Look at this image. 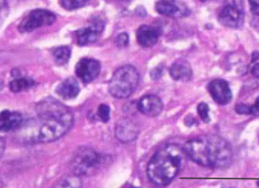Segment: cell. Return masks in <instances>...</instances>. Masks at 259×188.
Instances as JSON below:
<instances>
[{
	"instance_id": "6da1fadb",
	"label": "cell",
	"mask_w": 259,
	"mask_h": 188,
	"mask_svg": "<svg viewBox=\"0 0 259 188\" xmlns=\"http://www.w3.org/2000/svg\"><path fill=\"white\" fill-rule=\"evenodd\" d=\"M38 125L35 127L39 143L53 142L64 136L72 128L73 114L66 105L52 97L36 105Z\"/></svg>"
},
{
	"instance_id": "7a4b0ae2",
	"label": "cell",
	"mask_w": 259,
	"mask_h": 188,
	"mask_svg": "<svg viewBox=\"0 0 259 188\" xmlns=\"http://www.w3.org/2000/svg\"><path fill=\"white\" fill-rule=\"evenodd\" d=\"M183 150L193 162L204 167L226 168L229 166L233 159L230 144L215 135L191 139L184 146Z\"/></svg>"
},
{
	"instance_id": "3957f363",
	"label": "cell",
	"mask_w": 259,
	"mask_h": 188,
	"mask_svg": "<svg viewBox=\"0 0 259 188\" xmlns=\"http://www.w3.org/2000/svg\"><path fill=\"white\" fill-rule=\"evenodd\" d=\"M183 149L175 144H168L150 160L147 169V176L153 183L161 186L169 184L178 174L185 159Z\"/></svg>"
},
{
	"instance_id": "277c9868",
	"label": "cell",
	"mask_w": 259,
	"mask_h": 188,
	"mask_svg": "<svg viewBox=\"0 0 259 188\" xmlns=\"http://www.w3.org/2000/svg\"><path fill=\"white\" fill-rule=\"evenodd\" d=\"M139 81L140 74L135 67L122 66L113 73L108 83V91L114 98L126 99L137 88Z\"/></svg>"
},
{
	"instance_id": "5b68a950",
	"label": "cell",
	"mask_w": 259,
	"mask_h": 188,
	"mask_svg": "<svg viewBox=\"0 0 259 188\" xmlns=\"http://www.w3.org/2000/svg\"><path fill=\"white\" fill-rule=\"evenodd\" d=\"M102 157L96 151L88 147H81L75 153L71 160V167L74 174L89 175L101 165Z\"/></svg>"
},
{
	"instance_id": "8992f818",
	"label": "cell",
	"mask_w": 259,
	"mask_h": 188,
	"mask_svg": "<svg viewBox=\"0 0 259 188\" xmlns=\"http://www.w3.org/2000/svg\"><path fill=\"white\" fill-rule=\"evenodd\" d=\"M56 16L50 10L37 9L32 10L18 25L20 33L31 32L40 27L52 25L56 22Z\"/></svg>"
},
{
	"instance_id": "52a82bcc",
	"label": "cell",
	"mask_w": 259,
	"mask_h": 188,
	"mask_svg": "<svg viewBox=\"0 0 259 188\" xmlns=\"http://www.w3.org/2000/svg\"><path fill=\"white\" fill-rule=\"evenodd\" d=\"M105 24L104 20L101 17L93 18L87 26L75 32L77 45L84 46L98 41L104 31Z\"/></svg>"
},
{
	"instance_id": "ba28073f",
	"label": "cell",
	"mask_w": 259,
	"mask_h": 188,
	"mask_svg": "<svg viewBox=\"0 0 259 188\" xmlns=\"http://www.w3.org/2000/svg\"><path fill=\"white\" fill-rule=\"evenodd\" d=\"M101 64L91 58H83L75 66V73L84 83H90L97 79L101 72Z\"/></svg>"
},
{
	"instance_id": "9c48e42d",
	"label": "cell",
	"mask_w": 259,
	"mask_h": 188,
	"mask_svg": "<svg viewBox=\"0 0 259 188\" xmlns=\"http://www.w3.org/2000/svg\"><path fill=\"white\" fill-rule=\"evenodd\" d=\"M244 18L242 7L236 3L224 6L218 17L222 25L232 29L240 28L243 23Z\"/></svg>"
},
{
	"instance_id": "30bf717a",
	"label": "cell",
	"mask_w": 259,
	"mask_h": 188,
	"mask_svg": "<svg viewBox=\"0 0 259 188\" xmlns=\"http://www.w3.org/2000/svg\"><path fill=\"white\" fill-rule=\"evenodd\" d=\"M208 90L214 102L221 105H227L233 99V93L228 83L224 79H216L208 85Z\"/></svg>"
},
{
	"instance_id": "8fae6325",
	"label": "cell",
	"mask_w": 259,
	"mask_h": 188,
	"mask_svg": "<svg viewBox=\"0 0 259 188\" xmlns=\"http://www.w3.org/2000/svg\"><path fill=\"white\" fill-rule=\"evenodd\" d=\"M138 108L144 115L150 117H155L162 112L163 104L159 97L150 94L143 97L139 100Z\"/></svg>"
},
{
	"instance_id": "7c38bea8",
	"label": "cell",
	"mask_w": 259,
	"mask_h": 188,
	"mask_svg": "<svg viewBox=\"0 0 259 188\" xmlns=\"http://www.w3.org/2000/svg\"><path fill=\"white\" fill-rule=\"evenodd\" d=\"M155 9L159 14L172 17L186 16L189 11L181 2L174 1H160L156 3Z\"/></svg>"
},
{
	"instance_id": "4fadbf2b",
	"label": "cell",
	"mask_w": 259,
	"mask_h": 188,
	"mask_svg": "<svg viewBox=\"0 0 259 188\" xmlns=\"http://www.w3.org/2000/svg\"><path fill=\"white\" fill-rule=\"evenodd\" d=\"M161 34V30L158 27L143 25L136 32L139 44L145 48H150L156 43Z\"/></svg>"
},
{
	"instance_id": "5bb4252c",
	"label": "cell",
	"mask_w": 259,
	"mask_h": 188,
	"mask_svg": "<svg viewBox=\"0 0 259 188\" xmlns=\"http://www.w3.org/2000/svg\"><path fill=\"white\" fill-rule=\"evenodd\" d=\"M139 129L137 125L128 119L119 121L115 127V135L123 143H129L137 138Z\"/></svg>"
},
{
	"instance_id": "9a60e30c",
	"label": "cell",
	"mask_w": 259,
	"mask_h": 188,
	"mask_svg": "<svg viewBox=\"0 0 259 188\" xmlns=\"http://www.w3.org/2000/svg\"><path fill=\"white\" fill-rule=\"evenodd\" d=\"M170 76L176 81L187 82L192 77V67L187 60L178 59L169 69Z\"/></svg>"
},
{
	"instance_id": "2e32d148",
	"label": "cell",
	"mask_w": 259,
	"mask_h": 188,
	"mask_svg": "<svg viewBox=\"0 0 259 188\" xmlns=\"http://www.w3.org/2000/svg\"><path fill=\"white\" fill-rule=\"evenodd\" d=\"M23 124V117L16 111L4 110L0 116V127L4 132L18 129Z\"/></svg>"
},
{
	"instance_id": "e0dca14e",
	"label": "cell",
	"mask_w": 259,
	"mask_h": 188,
	"mask_svg": "<svg viewBox=\"0 0 259 188\" xmlns=\"http://www.w3.org/2000/svg\"><path fill=\"white\" fill-rule=\"evenodd\" d=\"M58 95L65 100L76 98L80 92L78 80L73 77H69L60 83L56 88Z\"/></svg>"
},
{
	"instance_id": "ac0fdd59",
	"label": "cell",
	"mask_w": 259,
	"mask_h": 188,
	"mask_svg": "<svg viewBox=\"0 0 259 188\" xmlns=\"http://www.w3.org/2000/svg\"><path fill=\"white\" fill-rule=\"evenodd\" d=\"M35 83V80L30 77H18L10 82L9 88L12 92L19 93L31 88Z\"/></svg>"
},
{
	"instance_id": "d6986e66",
	"label": "cell",
	"mask_w": 259,
	"mask_h": 188,
	"mask_svg": "<svg viewBox=\"0 0 259 188\" xmlns=\"http://www.w3.org/2000/svg\"><path fill=\"white\" fill-rule=\"evenodd\" d=\"M52 54L56 64L58 66H64L70 61L71 50L69 46L61 45L54 49Z\"/></svg>"
},
{
	"instance_id": "ffe728a7",
	"label": "cell",
	"mask_w": 259,
	"mask_h": 188,
	"mask_svg": "<svg viewBox=\"0 0 259 188\" xmlns=\"http://www.w3.org/2000/svg\"><path fill=\"white\" fill-rule=\"evenodd\" d=\"M81 186L79 176L73 174L61 178L53 188H81Z\"/></svg>"
},
{
	"instance_id": "44dd1931",
	"label": "cell",
	"mask_w": 259,
	"mask_h": 188,
	"mask_svg": "<svg viewBox=\"0 0 259 188\" xmlns=\"http://www.w3.org/2000/svg\"><path fill=\"white\" fill-rule=\"evenodd\" d=\"M88 3V1H66V0L59 2L60 5L67 11H73L82 8Z\"/></svg>"
},
{
	"instance_id": "7402d4cb",
	"label": "cell",
	"mask_w": 259,
	"mask_h": 188,
	"mask_svg": "<svg viewBox=\"0 0 259 188\" xmlns=\"http://www.w3.org/2000/svg\"><path fill=\"white\" fill-rule=\"evenodd\" d=\"M98 116L102 122L106 123L110 119V107L106 104L100 105L98 109Z\"/></svg>"
},
{
	"instance_id": "603a6c76",
	"label": "cell",
	"mask_w": 259,
	"mask_h": 188,
	"mask_svg": "<svg viewBox=\"0 0 259 188\" xmlns=\"http://www.w3.org/2000/svg\"><path fill=\"white\" fill-rule=\"evenodd\" d=\"M197 113L204 123H208L210 121L209 116V108L205 103H201L197 106Z\"/></svg>"
},
{
	"instance_id": "cb8c5ba5",
	"label": "cell",
	"mask_w": 259,
	"mask_h": 188,
	"mask_svg": "<svg viewBox=\"0 0 259 188\" xmlns=\"http://www.w3.org/2000/svg\"><path fill=\"white\" fill-rule=\"evenodd\" d=\"M235 111L238 115H253V109L252 106L244 104H239L236 106Z\"/></svg>"
},
{
	"instance_id": "d4e9b609",
	"label": "cell",
	"mask_w": 259,
	"mask_h": 188,
	"mask_svg": "<svg viewBox=\"0 0 259 188\" xmlns=\"http://www.w3.org/2000/svg\"><path fill=\"white\" fill-rule=\"evenodd\" d=\"M116 45L119 48L126 46L129 43V37L127 33L122 32L115 39Z\"/></svg>"
},
{
	"instance_id": "484cf974",
	"label": "cell",
	"mask_w": 259,
	"mask_h": 188,
	"mask_svg": "<svg viewBox=\"0 0 259 188\" xmlns=\"http://www.w3.org/2000/svg\"><path fill=\"white\" fill-rule=\"evenodd\" d=\"M162 69L160 67H156L151 71V76L153 80H159L162 77Z\"/></svg>"
},
{
	"instance_id": "4316f807",
	"label": "cell",
	"mask_w": 259,
	"mask_h": 188,
	"mask_svg": "<svg viewBox=\"0 0 259 188\" xmlns=\"http://www.w3.org/2000/svg\"><path fill=\"white\" fill-rule=\"evenodd\" d=\"M250 11L253 15L259 16V1L249 2Z\"/></svg>"
},
{
	"instance_id": "83f0119b",
	"label": "cell",
	"mask_w": 259,
	"mask_h": 188,
	"mask_svg": "<svg viewBox=\"0 0 259 188\" xmlns=\"http://www.w3.org/2000/svg\"><path fill=\"white\" fill-rule=\"evenodd\" d=\"M253 109V115H259V97H258L256 100L255 103L253 105H252Z\"/></svg>"
},
{
	"instance_id": "f1b7e54d",
	"label": "cell",
	"mask_w": 259,
	"mask_h": 188,
	"mask_svg": "<svg viewBox=\"0 0 259 188\" xmlns=\"http://www.w3.org/2000/svg\"><path fill=\"white\" fill-rule=\"evenodd\" d=\"M251 73L256 78H259V63L256 64L251 70Z\"/></svg>"
},
{
	"instance_id": "f546056e",
	"label": "cell",
	"mask_w": 259,
	"mask_h": 188,
	"mask_svg": "<svg viewBox=\"0 0 259 188\" xmlns=\"http://www.w3.org/2000/svg\"><path fill=\"white\" fill-rule=\"evenodd\" d=\"M185 123L188 126H192L195 123V119L191 116H189L185 119Z\"/></svg>"
},
{
	"instance_id": "4dcf8cb0",
	"label": "cell",
	"mask_w": 259,
	"mask_h": 188,
	"mask_svg": "<svg viewBox=\"0 0 259 188\" xmlns=\"http://www.w3.org/2000/svg\"><path fill=\"white\" fill-rule=\"evenodd\" d=\"M259 59V52L255 51L251 55V62L255 63Z\"/></svg>"
},
{
	"instance_id": "1f68e13d",
	"label": "cell",
	"mask_w": 259,
	"mask_h": 188,
	"mask_svg": "<svg viewBox=\"0 0 259 188\" xmlns=\"http://www.w3.org/2000/svg\"><path fill=\"white\" fill-rule=\"evenodd\" d=\"M256 184L257 186L259 187V180L257 181Z\"/></svg>"
},
{
	"instance_id": "d6a6232c",
	"label": "cell",
	"mask_w": 259,
	"mask_h": 188,
	"mask_svg": "<svg viewBox=\"0 0 259 188\" xmlns=\"http://www.w3.org/2000/svg\"><path fill=\"white\" fill-rule=\"evenodd\" d=\"M225 188H231V187H225Z\"/></svg>"
},
{
	"instance_id": "836d02e7",
	"label": "cell",
	"mask_w": 259,
	"mask_h": 188,
	"mask_svg": "<svg viewBox=\"0 0 259 188\" xmlns=\"http://www.w3.org/2000/svg\"><path fill=\"white\" fill-rule=\"evenodd\" d=\"M133 188H139V187H133Z\"/></svg>"
}]
</instances>
